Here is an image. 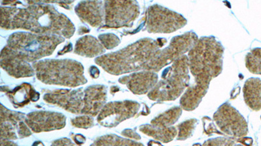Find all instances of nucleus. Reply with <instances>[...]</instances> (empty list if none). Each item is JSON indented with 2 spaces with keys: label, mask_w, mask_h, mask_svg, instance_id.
Here are the masks:
<instances>
[{
  "label": "nucleus",
  "mask_w": 261,
  "mask_h": 146,
  "mask_svg": "<svg viewBox=\"0 0 261 146\" xmlns=\"http://www.w3.org/2000/svg\"><path fill=\"white\" fill-rule=\"evenodd\" d=\"M64 41L61 36L18 32L9 37L6 47L18 57L30 62L52 54L57 46Z\"/></svg>",
  "instance_id": "nucleus-6"
},
{
  "label": "nucleus",
  "mask_w": 261,
  "mask_h": 146,
  "mask_svg": "<svg viewBox=\"0 0 261 146\" xmlns=\"http://www.w3.org/2000/svg\"><path fill=\"white\" fill-rule=\"evenodd\" d=\"M76 53L83 56L94 57L105 52L104 46L93 36H85L76 43Z\"/></svg>",
  "instance_id": "nucleus-21"
},
{
  "label": "nucleus",
  "mask_w": 261,
  "mask_h": 146,
  "mask_svg": "<svg viewBox=\"0 0 261 146\" xmlns=\"http://www.w3.org/2000/svg\"><path fill=\"white\" fill-rule=\"evenodd\" d=\"M204 119L206 120V122L203 121L204 132L206 134H211L212 133H217L224 135L221 132H219L218 130L216 129L215 126H214V124L211 122V120L209 118L205 117Z\"/></svg>",
  "instance_id": "nucleus-30"
},
{
  "label": "nucleus",
  "mask_w": 261,
  "mask_h": 146,
  "mask_svg": "<svg viewBox=\"0 0 261 146\" xmlns=\"http://www.w3.org/2000/svg\"><path fill=\"white\" fill-rule=\"evenodd\" d=\"M158 81V74L150 71L130 74L119 80V82L126 85L133 93L137 95L150 92L157 85Z\"/></svg>",
  "instance_id": "nucleus-15"
},
{
  "label": "nucleus",
  "mask_w": 261,
  "mask_h": 146,
  "mask_svg": "<svg viewBox=\"0 0 261 146\" xmlns=\"http://www.w3.org/2000/svg\"><path fill=\"white\" fill-rule=\"evenodd\" d=\"M85 91L79 90H56L46 93L44 99L68 112L81 114L84 107Z\"/></svg>",
  "instance_id": "nucleus-13"
},
{
  "label": "nucleus",
  "mask_w": 261,
  "mask_h": 146,
  "mask_svg": "<svg viewBox=\"0 0 261 146\" xmlns=\"http://www.w3.org/2000/svg\"><path fill=\"white\" fill-rule=\"evenodd\" d=\"M187 22L180 14L160 5H153L146 11V30L150 33H172L183 28Z\"/></svg>",
  "instance_id": "nucleus-8"
},
{
  "label": "nucleus",
  "mask_w": 261,
  "mask_h": 146,
  "mask_svg": "<svg viewBox=\"0 0 261 146\" xmlns=\"http://www.w3.org/2000/svg\"><path fill=\"white\" fill-rule=\"evenodd\" d=\"M167 42L165 39L157 41L141 39L117 52L97 58L95 62L113 75L145 71L147 65Z\"/></svg>",
  "instance_id": "nucleus-2"
},
{
  "label": "nucleus",
  "mask_w": 261,
  "mask_h": 146,
  "mask_svg": "<svg viewBox=\"0 0 261 146\" xmlns=\"http://www.w3.org/2000/svg\"><path fill=\"white\" fill-rule=\"evenodd\" d=\"M7 94L11 101L16 107L25 106L29 104L30 101H36L39 98L38 92L33 89L29 83H23Z\"/></svg>",
  "instance_id": "nucleus-20"
},
{
  "label": "nucleus",
  "mask_w": 261,
  "mask_h": 146,
  "mask_svg": "<svg viewBox=\"0 0 261 146\" xmlns=\"http://www.w3.org/2000/svg\"><path fill=\"white\" fill-rule=\"evenodd\" d=\"M73 126L79 128L88 129L94 125V120L89 116H82L72 120Z\"/></svg>",
  "instance_id": "nucleus-29"
},
{
  "label": "nucleus",
  "mask_w": 261,
  "mask_h": 146,
  "mask_svg": "<svg viewBox=\"0 0 261 146\" xmlns=\"http://www.w3.org/2000/svg\"><path fill=\"white\" fill-rule=\"evenodd\" d=\"M140 9L135 1L105 2V21L108 27H128L138 18Z\"/></svg>",
  "instance_id": "nucleus-10"
},
{
  "label": "nucleus",
  "mask_w": 261,
  "mask_h": 146,
  "mask_svg": "<svg viewBox=\"0 0 261 146\" xmlns=\"http://www.w3.org/2000/svg\"><path fill=\"white\" fill-rule=\"evenodd\" d=\"M82 20L94 27L101 25L105 20V3L102 2H83L76 8Z\"/></svg>",
  "instance_id": "nucleus-18"
},
{
  "label": "nucleus",
  "mask_w": 261,
  "mask_h": 146,
  "mask_svg": "<svg viewBox=\"0 0 261 146\" xmlns=\"http://www.w3.org/2000/svg\"><path fill=\"white\" fill-rule=\"evenodd\" d=\"M181 113L182 110L180 106H174L151 120V125L161 128L171 127L178 121Z\"/></svg>",
  "instance_id": "nucleus-23"
},
{
  "label": "nucleus",
  "mask_w": 261,
  "mask_h": 146,
  "mask_svg": "<svg viewBox=\"0 0 261 146\" xmlns=\"http://www.w3.org/2000/svg\"><path fill=\"white\" fill-rule=\"evenodd\" d=\"M1 146H18V145L11 141L1 140Z\"/></svg>",
  "instance_id": "nucleus-35"
},
{
  "label": "nucleus",
  "mask_w": 261,
  "mask_h": 146,
  "mask_svg": "<svg viewBox=\"0 0 261 146\" xmlns=\"http://www.w3.org/2000/svg\"><path fill=\"white\" fill-rule=\"evenodd\" d=\"M239 143L236 138L218 137L210 139L202 146H244L242 143Z\"/></svg>",
  "instance_id": "nucleus-27"
},
{
  "label": "nucleus",
  "mask_w": 261,
  "mask_h": 146,
  "mask_svg": "<svg viewBox=\"0 0 261 146\" xmlns=\"http://www.w3.org/2000/svg\"><path fill=\"white\" fill-rule=\"evenodd\" d=\"M73 139L74 142L77 143L78 145H80L85 143L86 140V138L84 137L83 135H81V134H77V135H75Z\"/></svg>",
  "instance_id": "nucleus-33"
},
{
  "label": "nucleus",
  "mask_w": 261,
  "mask_h": 146,
  "mask_svg": "<svg viewBox=\"0 0 261 146\" xmlns=\"http://www.w3.org/2000/svg\"><path fill=\"white\" fill-rule=\"evenodd\" d=\"M107 99L106 88L102 85L91 86L85 90L82 113L95 117L104 107Z\"/></svg>",
  "instance_id": "nucleus-17"
},
{
  "label": "nucleus",
  "mask_w": 261,
  "mask_h": 146,
  "mask_svg": "<svg viewBox=\"0 0 261 146\" xmlns=\"http://www.w3.org/2000/svg\"><path fill=\"white\" fill-rule=\"evenodd\" d=\"M102 46L107 49H113L120 43V39L113 34H102L99 36Z\"/></svg>",
  "instance_id": "nucleus-28"
},
{
  "label": "nucleus",
  "mask_w": 261,
  "mask_h": 146,
  "mask_svg": "<svg viewBox=\"0 0 261 146\" xmlns=\"http://www.w3.org/2000/svg\"><path fill=\"white\" fill-rule=\"evenodd\" d=\"M22 114L13 112L1 105V140H16L31 135Z\"/></svg>",
  "instance_id": "nucleus-12"
},
{
  "label": "nucleus",
  "mask_w": 261,
  "mask_h": 146,
  "mask_svg": "<svg viewBox=\"0 0 261 146\" xmlns=\"http://www.w3.org/2000/svg\"><path fill=\"white\" fill-rule=\"evenodd\" d=\"M189 72L188 57L185 55L163 71L162 80L149 92V98L155 101L176 100L190 86Z\"/></svg>",
  "instance_id": "nucleus-5"
},
{
  "label": "nucleus",
  "mask_w": 261,
  "mask_h": 146,
  "mask_svg": "<svg viewBox=\"0 0 261 146\" xmlns=\"http://www.w3.org/2000/svg\"><path fill=\"white\" fill-rule=\"evenodd\" d=\"M66 118L62 114L37 111L29 114L25 118V124L35 133L61 129L65 126Z\"/></svg>",
  "instance_id": "nucleus-14"
},
{
  "label": "nucleus",
  "mask_w": 261,
  "mask_h": 146,
  "mask_svg": "<svg viewBox=\"0 0 261 146\" xmlns=\"http://www.w3.org/2000/svg\"><path fill=\"white\" fill-rule=\"evenodd\" d=\"M1 66L9 75L15 78L31 77L34 74V69L30 64L18 57L8 47L2 50Z\"/></svg>",
  "instance_id": "nucleus-16"
},
{
  "label": "nucleus",
  "mask_w": 261,
  "mask_h": 146,
  "mask_svg": "<svg viewBox=\"0 0 261 146\" xmlns=\"http://www.w3.org/2000/svg\"><path fill=\"white\" fill-rule=\"evenodd\" d=\"M214 120L221 132L234 138L245 137L248 126L243 116L229 103L220 106L214 115Z\"/></svg>",
  "instance_id": "nucleus-9"
},
{
  "label": "nucleus",
  "mask_w": 261,
  "mask_h": 146,
  "mask_svg": "<svg viewBox=\"0 0 261 146\" xmlns=\"http://www.w3.org/2000/svg\"><path fill=\"white\" fill-rule=\"evenodd\" d=\"M148 146H163L162 143L155 141L151 140L148 143Z\"/></svg>",
  "instance_id": "nucleus-36"
},
{
  "label": "nucleus",
  "mask_w": 261,
  "mask_h": 146,
  "mask_svg": "<svg viewBox=\"0 0 261 146\" xmlns=\"http://www.w3.org/2000/svg\"><path fill=\"white\" fill-rule=\"evenodd\" d=\"M225 49L214 36L199 39L188 53L189 68L195 87L208 91L210 83L223 70Z\"/></svg>",
  "instance_id": "nucleus-3"
},
{
  "label": "nucleus",
  "mask_w": 261,
  "mask_h": 146,
  "mask_svg": "<svg viewBox=\"0 0 261 146\" xmlns=\"http://www.w3.org/2000/svg\"><path fill=\"white\" fill-rule=\"evenodd\" d=\"M33 146H44L43 143L41 142H36L34 143Z\"/></svg>",
  "instance_id": "nucleus-37"
},
{
  "label": "nucleus",
  "mask_w": 261,
  "mask_h": 146,
  "mask_svg": "<svg viewBox=\"0 0 261 146\" xmlns=\"http://www.w3.org/2000/svg\"><path fill=\"white\" fill-rule=\"evenodd\" d=\"M244 101L251 110H261V80L251 78L245 83L243 88Z\"/></svg>",
  "instance_id": "nucleus-19"
},
{
  "label": "nucleus",
  "mask_w": 261,
  "mask_h": 146,
  "mask_svg": "<svg viewBox=\"0 0 261 146\" xmlns=\"http://www.w3.org/2000/svg\"><path fill=\"white\" fill-rule=\"evenodd\" d=\"M140 107V104L134 101L111 102L102 108L97 121L102 126H117L120 123L135 117Z\"/></svg>",
  "instance_id": "nucleus-11"
},
{
  "label": "nucleus",
  "mask_w": 261,
  "mask_h": 146,
  "mask_svg": "<svg viewBox=\"0 0 261 146\" xmlns=\"http://www.w3.org/2000/svg\"><path fill=\"white\" fill-rule=\"evenodd\" d=\"M122 134L124 136H126V137L134 139V140H140L141 139L139 134L130 129L124 130L122 132Z\"/></svg>",
  "instance_id": "nucleus-31"
},
{
  "label": "nucleus",
  "mask_w": 261,
  "mask_h": 146,
  "mask_svg": "<svg viewBox=\"0 0 261 146\" xmlns=\"http://www.w3.org/2000/svg\"><path fill=\"white\" fill-rule=\"evenodd\" d=\"M1 26L23 29L40 34L55 33L70 38L74 25L66 16L49 6H31L27 9L1 8Z\"/></svg>",
  "instance_id": "nucleus-1"
},
{
  "label": "nucleus",
  "mask_w": 261,
  "mask_h": 146,
  "mask_svg": "<svg viewBox=\"0 0 261 146\" xmlns=\"http://www.w3.org/2000/svg\"><path fill=\"white\" fill-rule=\"evenodd\" d=\"M51 146H74V145L69 139L64 138L55 141Z\"/></svg>",
  "instance_id": "nucleus-32"
},
{
  "label": "nucleus",
  "mask_w": 261,
  "mask_h": 146,
  "mask_svg": "<svg viewBox=\"0 0 261 146\" xmlns=\"http://www.w3.org/2000/svg\"><path fill=\"white\" fill-rule=\"evenodd\" d=\"M198 40V36L193 31L174 37L167 48L158 51L147 65L145 71L158 72L164 67L184 56L186 53H189Z\"/></svg>",
  "instance_id": "nucleus-7"
},
{
  "label": "nucleus",
  "mask_w": 261,
  "mask_h": 146,
  "mask_svg": "<svg viewBox=\"0 0 261 146\" xmlns=\"http://www.w3.org/2000/svg\"><path fill=\"white\" fill-rule=\"evenodd\" d=\"M198 124L197 119H191L181 123L177 126L178 129V140H185L192 136Z\"/></svg>",
  "instance_id": "nucleus-26"
},
{
  "label": "nucleus",
  "mask_w": 261,
  "mask_h": 146,
  "mask_svg": "<svg viewBox=\"0 0 261 146\" xmlns=\"http://www.w3.org/2000/svg\"><path fill=\"white\" fill-rule=\"evenodd\" d=\"M37 78L48 85L76 87L85 84L84 68L71 60H45L33 64Z\"/></svg>",
  "instance_id": "nucleus-4"
},
{
  "label": "nucleus",
  "mask_w": 261,
  "mask_h": 146,
  "mask_svg": "<svg viewBox=\"0 0 261 146\" xmlns=\"http://www.w3.org/2000/svg\"><path fill=\"white\" fill-rule=\"evenodd\" d=\"M140 131L155 140L164 143L171 142L177 135L176 127H169L166 128H161L152 126V125H143L140 127Z\"/></svg>",
  "instance_id": "nucleus-22"
},
{
  "label": "nucleus",
  "mask_w": 261,
  "mask_h": 146,
  "mask_svg": "<svg viewBox=\"0 0 261 146\" xmlns=\"http://www.w3.org/2000/svg\"><path fill=\"white\" fill-rule=\"evenodd\" d=\"M91 146H144L143 143L127 140L117 135H106L95 140Z\"/></svg>",
  "instance_id": "nucleus-24"
},
{
  "label": "nucleus",
  "mask_w": 261,
  "mask_h": 146,
  "mask_svg": "<svg viewBox=\"0 0 261 146\" xmlns=\"http://www.w3.org/2000/svg\"><path fill=\"white\" fill-rule=\"evenodd\" d=\"M246 66L251 73L261 75V48H256L251 50L246 55Z\"/></svg>",
  "instance_id": "nucleus-25"
},
{
  "label": "nucleus",
  "mask_w": 261,
  "mask_h": 146,
  "mask_svg": "<svg viewBox=\"0 0 261 146\" xmlns=\"http://www.w3.org/2000/svg\"><path fill=\"white\" fill-rule=\"evenodd\" d=\"M90 74L94 78H98V76H99V69H98L96 67L92 66L90 69Z\"/></svg>",
  "instance_id": "nucleus-34"
}]
</instances>
